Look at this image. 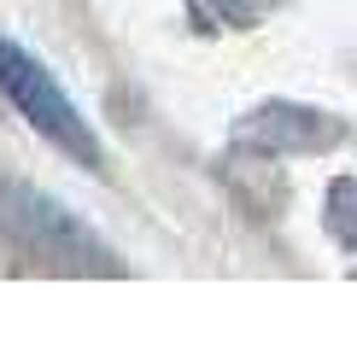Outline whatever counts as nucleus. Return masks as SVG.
<instances>
[{
    "label": "nucleus",
    "instance_id": "f257e3e1",
    "mask_svg": "<svg viewBox=\"0 0 357 351\" xmlns=\"http://www.w3.org/2000/svg\"><path fill=\"white\" fill-rule=\"evenodd\" d=\"M0 258L24 275H123V258L94 228L12 176H0Z\"/></svg>",
    "mask_w": 357,
    "mask_h": 351
},
{
    "label": "nucleus",
    "instance_id": "f03ea898",
    "mask_svg": "<svg viewBox=\"0 0 357 351\" xmlns=\"http://www.w3.org/2000/svg\"><path fill=\"white\" fill-rule=\"evenodd\" d=\"M0 94H6V100H12V111H18L41 141H53L65 158H77V164H82V170H94V176L106 170L94 129L82 123V111L70 106V94L53 82V70L41 65L29 47L6 41V36H0Z\"/></svg>",
    "mask_w": 357,
    "mask_h": 351
},
{
    "label": "nucleus",
    "instance_id": "7ed1b4c3",
    "mask_svg": "<svg viewBox=\"0 0 357 351\" xmlns=\"http://www.w3.org/2000/svg\"><path fill=\"white\" fill-rule=\"evenodd\" d=\"M340 135L334 123H322L317 111H299V106H264L252 111L241 123V141L252 146V153H310V146H328Z\"/></svg>",
    "mask_w": 357,
    "mask_h": 351
},
{
    "label": "nucleus",
    "instance_id": "20e7f679",
    "mask_svg": "<svg viewBox=\"0 0 357 351\" xmlns=\"http://www.w3.org/2000/svg\"><path fill=\"white\" fill-rule=\"evenodd\" d=\"M188 6H193V18H199V29H222V24L246 29V24H258L270 6H281V0H188Z\"/></svg>",
    "mask_w": 357,
    "mask_h": 351
}]
</instances>
